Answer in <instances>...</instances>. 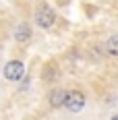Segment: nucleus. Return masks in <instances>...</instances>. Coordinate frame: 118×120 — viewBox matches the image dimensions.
<instances>
[{
  "label": "nucleus",
  "mask_w": 118,
  "mask_h": 120,
  "mask_svg": "<svg viewBox=\"0 0 118 120\" xmlns=\"http://www.w3.org/2000/svg\"><path fill=\"white\" fill-rule=\"evenodd\" d=\"M33 17H35L37 27H42V29H50V27H54V23H56V11L48 2H39L37 4Z\"/></svg>",
  "instance_id": "f257e3e1"
},
{
  "label": "nucleus",
  "mask_w": 118,
  "mask_h": 120,
  "mask_svg": "<svg viewBox=\"0 0 118 120\" xmlns=\"http://www.w3.org/2000/svg\"><path fill=\"white\" fill-rule=\"evenodd\" d=\"M85 104H87V97L83 91L79 89H69L66 91V99H64V108L69 110L71 114H77V112H81L85 108Z\"/></svg>",
  "instance_id": "f03ea898"
},
{
  "label": "nucleus",
  "mask_w": 118,
  "mask_h": 120,
  "mask_svg": "<svg viewBox=\"0 0 118 120\" xmlns=\"http://www.w3.org/2000/svg\"><path fill=\"white\" fill-rule=\"evenodd\" d=\"M4 77H6L8 81H12V83H19L25 77V64L21 60H11V62H6V66H4Z\"/></svg>",
  "instance_id": "7ed1b4c3"
},
{
  "label": "nucleus",
  "mask_w": 118,
  "mask_h": 120,
  "mask_svg": "<svg viewBox=\"0 0 118 120\" xmlns=\"http://www.w3.org/2000/svg\"><path fill=\"white\" fill-rule=\"evenodd\" d=\"M64 99H66V89H62V87H54L48 93L50 108H64Z\"/></svg>",
  "instance_id": "20e7f679"
},
{
  "label": "nucleus",
  "mask_w": 118,
  "mask_h": 120,
  "mask_svg": "<svg viewBox=\"0 0 118 120\" xmlns=\"http://www.w3.org/2000/svg\"><path fill=\"white\" fill-rule=\"evenodd\" d=\"M29 37H31V27L27 23L17 25V29H15V39H17L19 44H25V41H29Z\"/></svg>",
  "instance_id": "39448f33"
},
{
  "label": "nucleus",
  "mask_w": 118,
  "mask_h": 120,
  "mask_svg": "<svg viewBox=\"0 0 118 120\" xmlns=\"http://www.w3.org/2000/svg\"><path fill=\"white\" fill-rule=\"evenodd\" d=\"M104 50H106V54H110V56H118V33H112L106 39Z\"/></svg>",
  "instance_id": "423d86ee"
},
{
  "label": "nucleus",
  "mask_w": 118,
  "mask_h": 120,
  "mask_svg": "<svg viewBox=\"0 0 118 120\" xmlns=\"http://www.w3.org/2000/svg\"><path fill=\"white\" fill-rule=\"evenodd\" d=\"M112 120H118V116H114V118H112Z\"/></svg>",
  "instance_id": "0eeeda50"
}]
</instances>
